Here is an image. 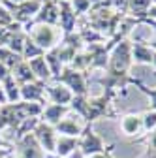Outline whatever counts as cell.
I'll return each mask as SVG.
<instances>
[{"label":"cell","mask_w":156,"mask_h":158,"mask_svg":"<svg viewBox=\"0 0 156 158\" xmlns=\"http://www.w3.org/2000/svg\"><path fill=\"white\" fill-rule=\"evenodd\" d=\"M132 64H133L132 62V42L130 40H122L109 51V64H107L105 73L115 75V77H126L130 75Z\"/></svg>","instance_id":"cell-1"},{"label":"cell","mask_w":156,"mask_h":158,"mask_svg":"<svg viewBox=\"0 0 156 158\" xmlns=\"http://www.w3.org/2000/svg\"><path fill=\"white\" fill-rule=\"evenodd\" d=\"M27 36L32 40V42L43 49L45 53L55 49L62 40V32L58 27H51V25H42V23H32L28 27H25Z\"/></svg>","instance_id":"cell-2"},{"label":"cell","mask_w":156,"mask_h":158,"mask_svg":"<svg viewBox=\"0 0 156 158\" xmlns=\"http://www.w3.org/2000/svg\"><path fill=\"white\" fill-rule=\"evenodd\" d=\"M42 2L43 0H27V2H19V4H13L10 0H2V4L11 11L13 15V21L23 25V27H28L34 23V19L38 15L42 8Z\"/></svg>","instance_id":"cell-3"},{"label":"cell","mask_w":156,"mask_h":158,"mask_svg":"<svg viewBox=\"0 0 156 158\" xmlns=\"http://www.w3.org/2000/svg\"><path fill=\"white\" fill-rule=\"evenodd\" d=\"M55 81L66 85L73 96H88V85H87V75L85 72H79V70H73L72 66H64V70L60 72Z\"/></svg>","instance_id":"cell-4"},{"label":"cell","mask_w":156,"mask_h":158,"mask_svg":"<svg viewBox=\"0 0 156 158\" xmlns=\"http://www.w3.org/2000/svg\"><path fill=\"white\" fill-rule=\"evenodd\" d=\"M25 118H28V117L25 115L23 102L4 104L2 107H0V134H2L4 130H15Z\"/></svg>","instance_id":"cell-5"},{"label":"cell","mask_w":156,"mask_h":158,"mask_svg":"<svg viewBox=\"0 0 156 158\" xmlns=\"http://www.w3.org/2000/svg\"><path fill=\"white\" fill-rule=\"evenodd\" d=\"M105 149H107L105 141L92 130V124H87L83 135L79 137V151H81V154H83L85 158H88V156H92V154L104 152Z\"/></svg>","instance_id":"cell-6"},{"label":"cell","mask_w":156,"mask_h":158,"mask_svg":"<svg viewBox=\"0 0 156 158\" xmlns=\"http://www.w3.org/2000/svg\"><path fill=\"white\" fill-rule=\"evenodd\" d=\"M32 135H34V139L38 141V145H40L47 154H53V152H55V147H56V137H58V134H56L55 126H51V124H47V123L40 121V123H38V126L34 128Z\"/></svg>","instance_id":"cell-7"},{"label":"cell","mask_w":156,"mask_h":158,"mask_svg":"<svg viewBox=\"0 0 156 158\" xmlns=\"http://www.w3.org/2000/svg\"><path fill=\"white\" fill-rule=\"evenodd\" d=\"M13 152L17 154L15 158H47V152L38 145V141L34 139L32 134H28V135L21 137L19 141H15Z\"/></svg>","instance_id":"cell-8"},{"label":"cell","mask_w":156,"mask_h":158,"mask_svg":"<svg viewBox=\"0 0 156 158\" xmlns=\"http://www.w3.org/2000/svg\"><path fill=\"white\" fill-rule=\"evenodd\" d=\"M85 128H87V123L75 113H73V117L66 115L58 124H55V130L58 135H70V137H81Z\"/></svg>","instance_id":"cell-9"},{"label":"cell","mask_w":156,"mask_h":158,"mask_svg":"<svg viewBox=\"0 0 156 158\" xmlns=\"http://www.w3.org/2000/svg\"><path fill=\"white\" fill-rule=\"evenodd\" d=\"M58 28L62 36L72 34L77 28V15L70 2H58Z\"/></svg>","instance_id":"cell-10"},{"label":"cell","mask_w":156,"mask_h":158,"mask_svg":"<svg viewBox=\"0 0 156 158\" xmlns=\"http://www.w3.org/2000/svg\"><path fill=\"white\" fill-rule=\"evenodd\" d=\"M45 96L49 98L51 104L68 106V107H70V104H72V100H73V92H72L66 85L58 83V81H55L53 85H45Z\"/></svg>","instance_id":"cell-11"},{"label":"cell","mask_w":156,"mask_h":158,"mask_svg":"<svg viewBox=\"0 0 156 158\" xmlns=\"http://www.w3.org/2000/svg\"><path fill=\"white\" fill-rule=\"evenodd\" d=\"M34 23L58 27V2H55V0H43Z\"/></svg>","instance_id":"cell-12"},{"label":"cell","mask_w":156,"mask_h":158,"mask_svg":"<svg viewBox=\"0 0 156 158\" xmlns=\"http://www.w3.org/2000/svg\"><path fill=\"white\" fill-rule=\"evenodd\" d=\"M45 85L42 81L27 83L21 87V102H36V104H45Z\"/></svg>","instance_id":"cell-13"},{"label":"cell","mask_w":156,"mask_h":158,"mask_svg":"<svg viewBox=\"0 0 156 158\" xmlns=\"http://www.w3.org/2000/svg\"><path fill=\"white\" fill-rule=\"evenodd\" d=\"M121 132L126 137H135L143 132V118L138 113H126L121 117Z\"/></svg>","instance_id":"cell-14"},{"label":"cell","mask_w":156,"mask_h":158,"mask_svg":"<svg viewBox=\"0 0 156 158\" xmlns=\"http://www.w3.org/2000/svg\"><path fill=\"white\" fill-rule=\"evenodd\" d=\"M68 111H70L68 106L47 104V106H43V113H42V117H40V121H43V123L55 126V124H58V123H60L62 118L68 115Z\"/></svg>","instance_id":"cell-15"},{"label":"cell","mask_w":156,"mask_h":158,"mask_svg":"<svg viewBox=\"0 0 156 158\" xmlns=\"http://www.w3.org/2000/svg\"><path fill=\"white\" fill-rule=\"evenodd\" d=\"M79 149V137H70V135H58L56 137V147L55 152L58 158H68L72 152Z\"/></svg>","instance_id":"cell-16"},{"label":"cell","mask_w":156,"mask_h":158,"mask_svg":"<svg viewBox=\"0 0 156 158\" xmlns=\"http://www.w3.org/2000/svg\"><path fill=\"white\" fill-rule=\"evenodd\" d=\"M154 51L143 42H132V62L133 64H150Z\"/></svg>","instance_id":"cell-17"},{"label":"cell","mask_w":156,"mask_h":158,"mask_svg":"<svg viewBox=\"0 0 156 158\" xmlns=\"http://www.w3.org/2000/svg\"><path fill=\"white\" fill-rule=\"evenodd\" d=\"M27 62H28V66H30V70H32V73L36 75L38 81L49 83L51 79H53L51 70H49V66H47V62H45V56H36V58L27 60Z\"/></svg>","instance_id":"cell-18"},{"label":"cell","mask_w":156,"mask_h":158,"mask_svg":"<svg viewBox=\"0 0 156 158\" xmlns=\"http://www.w3.org/2000/svg\"><path fill=\"white\" fill-rule=\"evenodd\" d=\"M11 75H13V79L17 81L19 87H23V85H27V83H34V81H38L36 75L32 73V70H30V66H28L27 60H23L21 64H17V66L11 70Z\"/></svg>","instance_id":"cell-19"},{"label":"cell","mask_w":156,"mask_h":158,"mask_svg":"<svg viewBox=\"0 0 156 158\" xmlns=\"http://www.w3.org/2000/svg\"><path fill=\"white\" fill-rule=\"evenodd\" d=\"M150 6H152V0H128L126 15L138 19V21H141V19L147 17V11H149Z\"/></svg>","instance_id":"cell-20"},{"label":"cell","mask_w":156,"mask_h":158,"mask_svg":"<svg viewBox=\"0 0 156 158\" xmlns=\"http://www.w3.org/2000/svg\"><path fill=\"white\" fill-rule=\"evenodd\" d=\"M6 98H8V104H17L21 102V87L17 85V81L13 79V75H8L4 81H2Z\"/></svg>","instance_id":"cell-21"},{"label":"cell","mask_w":156,"mask_h":158,"mask_svg":"<svg viewBox=\"0 0 156 158\" xmlns=\"http://www.w3.org/2000/svg\"><path fill=\"white\" fill-rule=\"evenodd\" d=\"M10 32H11V30H10ZM25 42H27V32H25V30L11 32V34H10V40H8V44H6V47L11 49L13 53H17V55H21V56H23Z\"/></svg>","instance_id":"cell-22"},{"label":"cell","mask_w":156,"mask_h":158,"mask_svg":"<svg viewBox=\"0 0 156 158\" xmlns=\"http://www.w3.org/2000/svg\"><path fill=\"white\" fill-rule=\"evenodd\" d=\"M0 62H2V64L11 72L17 64L23 62V56L17 55V53H13V51L8 49V47H0Z\"/></svg>","instance_id":"cell-23"},{"label":"cell","mask_w":156,"mask_h":158,"mask_svg":"<svg viewBox=\"0 0 156 158\" xmlns=\"http://www.w3.org/2000/svg\"><path fill=\"white\" fill-rule=\"evenodd\" d=\"M43 56H45V62H47V66H49V70H51L53 81H55V79H56L58 75H60V72L64 70V64L60 62V58L56 56V53H55L53 49H51V51H47Z\"/></svg>","instance_id":"cell-24"},{"label":"cell","mask_w":156,"mask_h":158,"mask_svg":"<svg viewBox=\"0 0 156 158\" xmlns=\"http://www.w3.org/2000/svg\"><path fill=\"white\" fill-rule=\"evenodd\" d=\"M38 123H40V118H34V117H30V118H25V121L19 124L13 132H15V141H19L21 137H25V135H28V134H32L34 132V128L38 126Z\"/></svg>","instance_id":"cell-25"},{"label":"cell","mask_w":156,"mask_h":158,"mask_svg":"<svg viewBox=\"0 0 156 158\" xmlns=\"http://www.w3.org/2000/svg\"><path fill=\"white\" fill-rule=\"evenodd\" d=\"M45 55V51L43 49H40L32 40L27 36V42H25V47H23V60H32V58H36V56H43Z\"/></svg>","instance_id":"cell-26"},{"label":"cell","mask_w":156,"mask_h":158,"mask_svg":"<svg viewBox=\"0 0 156 158\" xmlns=\"http://www.w3.org/2000/svg\"><path fill=\"white\" fill-rule=\"evenodd\" d=\"M132 85H135V87H138V89L149 98V104H150L149 109H154V111H156V89H149L145 83H141V79H138V77H133V83H132Z\"/></svg>","instance_id":"cell-27"},{"label":"cell","mask_w":156,"mask_h":158,"mask_svg":"<svg viewBox=\"0 0 156 158\" xmlns=\"http://www.w3.org/2000/svg\"><path fill=\"white\" fill-rule=\"evenodd\" d=\"M141 118H143V132H145V135L152 134L156 130V111L154 109H147L141 115Z\"/></svg>","instance_id":"cell-28"},{"label":"cell","mask_w":156,"mask_h":158,"mask_svg":"<svg viewBox=\"0 0 156 158\" xmlns=\"http://www.w3.org/2000/svg\"><path fill=\"white\" fill-rule=\"evenodd\" d=\"M70 4H72V8H73L77 17H79V15H87L90 11V8H92L90 0H70Z\"/></svg>","instance_id":"cell-29"},{"label":"cell","mask_w":156,"mask_h":158,"mask_svg":"<svg viewBox=\"0 0 156 158\" xmlns=\"http://www.w3.org/2000/svg\"><path fill=\"white\" fill-rule=\"evenodd\" d=\"M13 23H15V21H13L11 11H10L2 2H0V27H2V28H10Z\"/></svg>","instance_id":"cell-30"},{"label":"cell","mask_w":156,"mask_h":158,"mask_svg":"<svg viewBox=\"0 0 156 158\" xmlns=\"http://www.w3.org/2000/svg\"><path fill=\"white\" fill-rule=\"evenodd\" d=\"M143 139H147V143H149V151L147 152H156V132L147 134Z\"/></svg>","instance_id":"cell-31"},{"label":"cell","mask_w":156,"mask_h":158,"mask_svg":"<svg viewBox=\"0 0 156 158\" xmlns=\"http://www.w3.org/2000/svg\"><path fill=\"white\" fill-rule=\"evenodd\" d=\"M88 158H113V145H107V149L104 152H98V154H92Z\"/></svg>","instance_id":"cell-32"},{"label":"cell","mask_w":156,"mask_h":158,"mask_svg":"<svg viewBox=\"0 0 156 158\" xmlns=\"http://www.w3.org/2000/svg\"><path fill=\"white\" fill-rule=\"evenodd\" d=\"M8 75H11V72H10V70H8V68L2 64V62H0V83H2L4 79L8 77Z\"/></svg>","instance_id":"cell-33"},{"label":"cell","mask_w":156,"mask_h":158,"mask_svg":"<svg viewBox=\"0 0 156 158\" xmlns=\"http://www.w3.org/2000/svg\"><path fill=\"white\" fill-rule=\"evenodd\" d=\"M145 19H149V21H156V4H152L150 8H149V11H147V17Z\"/></svg>","instance_id":"cell-34"},{"label":"cell","mask_w":156,"mask_h":158,"mask_svg":"<svg viewBox=\"0 0 156 158\" xmlns=\"http://www.w3.org/2000/svg\"><path fill=\"white\" fill-rule=\"evenodd\" d=\"M4 104H8V98H6V92H4L2 83H0V106H4Z\"/></svg>","instance_id":"cell-35"},{"label":"cell","mask_w":156,"mask_h":158,"mask_svg":"<svg viewBox=\"0 0 156 158\" xmlns=\"http://www.w3.org/2000/svg\"><path fill=\"white\" fill-rule=\"evenodd\" d=\"M13 152V147H8V149H0V158H6Z\"/></svg>","instance_id":"cell-36"},{"label":"cell","mask_w":156,"mask_h":158,"mask_svg":"<svg viewBox=\"0 0 156 158\" xmlns=\"http://www.w3.org/2000/svg\"><path fill=\"white\" fill-rule=\"evenodd\" d=\"M68 158H85V156L81 154V151H79V149H77V151H75V152H72V154H70Z\"/></svg>","instance_id":"cell-37"},{"label":"cell","mask_w":156,"mask_h":158,"mask_svg":"<svg viewBox=\"0 0 156 158\" xmlns=\"http://www.w3.org/2000/svg\"><path fill=\"white\" fill-rule=\"evenodd\" d=\"M8 147H11V145H10L8 141H4V139H2V135H0V149H8Z\"/></svg>","instance_id":"cell-38"},{"label":"cell","mask_w":156,"mask_h":158,"mask_svg":"<svg viewBox=\"0 0 156 158\" xmlns=\"http://www.w3.org/2000/svg\"><path fill=\"white\" fill-rule=\"evenodd\" d=\"M150 66H152V70H154V73H156V51H154V55H152V62H150Z\"/></svg>","instance_id":"cell-39"},{"label":"cell","mask_w":156,"mask_h":158,"mask_svg":"<svg viewBox=\"0 0 156 158\" xmlns=\"http://www.w3.org/2000/svg\"><path fill=\"white\" fill-rule=\"evenodd\" d=\"M102 2H104V0H90L92 6H98V4H102Z\"/></svg>","instance_id":"cell-40"},{"label":"cell","mask_w":156,"mask_h":158,"mask_svg":"<svg viewBox=\"0 0 156 158\" xmlns=\"http://www.w3.org/2000/svg\"><path fill=\"white\" fill-rule=\"evenodd\" d=\"M10 2H13V4H19V2H27V0H10Z\"/></svg>","instance_id":"cell-41"},{"label":"cell","mask_w":156,"mask_h":158,"mask_svg":"<svg viewBox=\"0 0 156 158\" xmlns=\"http://www.w3.org/2000/svg\"><path fill=\"white\" fill-rule=\"evenodd\" d=\"M55 2H70V0H55Z\"/></svg>","instance_id":"cell-42"},{"label":"cell","mask_w":156,"mask_h":158,"mask_svg":"<svg viewBox=\"0 0 156 158\" xmlns=\"http://www.w3.org/2000/svg\"><path fill=\"white\" fill-rule=\"evenodd\" d=\"M152 4H156V0H152Z\"/></svg>","instance_id":"cell-43"},{"label":"cell","mask_w":156,"mask_h":158,"mask_svg":"<svg viewBox=\"0 0 156 158\" xmlns=\"http://www.w3.org/2000/svg\"><path fill=\"white\" fill-rule=\"evenodd\" d=\"M0 2H2V0H0Z\"/></svg>","instance_id":"cell-44"},{"label":"cell","mask_w":156,"mask_h":158,"mask_svg":"<svg viewBox=\"0 0 156 158\" xmlns=\"http://www.w3.org/2000/svg\"><path fill=\"white\" fill-rule=\"evenodd\" d=\"M0 107H2V106H0Z\"/></svg>","instance_id":"cell-45"},{"label":"cell","mask_w":156,"mask_h":158,"mask_svg":"<svg viewBox=\"0 0 156 158\" xmlns=\"http://www.w3.org/2000/svg\"><path fill=\"white\" fill-rule=\"evenodd\" d=\"M154 132H156V130H154Z\"/></svg>","instance_id":"cell-46"}]
</instances>
